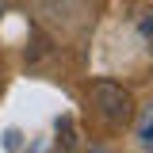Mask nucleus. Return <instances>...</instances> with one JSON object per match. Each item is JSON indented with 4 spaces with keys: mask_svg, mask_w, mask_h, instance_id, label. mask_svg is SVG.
Masks as SVG:
<instances>
[{
    "mask_svg": "<svg viewBox=\"0 0 153 153\" xmlns=\"http://www.w3.org/2000/svg\"><path fill=\"white\" fill-rule=\"evenodd\" d=\"M88 103H92V111L100 115L107 126H126L134 119L130 92H126L123 84H115V80H96L92 88H88Z\"/></svg>",
    "mask_w": 153,
    "mask_h": 153,
    "instance_id": "obj_1",
    "label": "nucleus"
},
{
    "mask_svg": "<svg viewBox=\"0 0 153 153\" xmlns=\"http://www.w3.org/2000/svg\"><path fill=\"white\" fill-rule=\"evenodd\" d=\"M134 142H138V149L153 153V103L142 107L138 119H134Z\"/></svg>",
    "mask_w": 153,
    "mask_h": 153,
    "instance_id": "obj_2",
    "label": "nucleus"
},
{
    "mask_svg": "<svg viewBox=\"0 0 153 153\" xmlns=\"http://www.w3.org/2000/svg\"><path fill=\"white\" fill-rule=\"evenodd\" d=\"M138 35H142V42L153 50V8H146V12H138Z\"/></svg>",
    "mask_w": 153,
    "mask_h": 153,
    "instance_id": "obj_3",
    "label": "nucleus"
},
{
    "mask_svg": "<svg viewBox=\"0 0 153 153\" xmlns=\"http://www.w3.org/2000/svg\"><path fill=\"white\" fill-rule=\"evenodd\" d=\"M0 12H4V0H0Z\"/></svg>",
    "mask_w": 153,
    "mask_h": 153,
    "instance_id": "obj_4",
    "label": "nucleus"
}]
</instances>
